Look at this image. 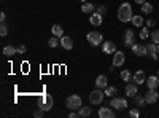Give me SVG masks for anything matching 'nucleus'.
<instances>
[{"label":"nucleus","instance_id":"1","mask_svg":"<svg viewBox=\"0 0 159 118\" xmlns=\"http://www.w3.org/2000/svg\"><path fill=\"white\" fill-rule=\"evenodd\" d=\"M132 7L127 3V2H124L123 5H119V8H118V19L121 21V22H129L130 19H132Z\"/></svg>","mask_w":159,"mask_h":118},{"label":"nucleus","instance_id":"2","mask_svg":"<svg viewBox=\"0 0 159 118\" xmlns=\"http://www.w3.org/2000/svg\"><path fill=\"white\" fill-rule=\"evenodd\" d=\"M52 97H51V94H43V96H40L38 97V101H37V107H40L42 110H45V112H49L51 109H52Z\"/></svg>","mask_w":159,"mask_h":118},{"label":"nucleus","instance_id":"3","mask_svg":"<svg viewBox=\"0 0 159 118\" xmlns=\"http://www.w3.org/2000/svg\"><path fill=\"white\" fill-rule=\"evenodd\" d=\"M65 106H67L70 110H78L80 107H81V97H80L78 94H72V96H69L67 99H65Z\"/></svg>","mask_w":159,"mask_h":118},{"label":"nucleus","instance_id":"4","mask_svg":"<svg viewBox=\"0 0 159 118\" xmlns=\"http://www.w3.org/2000/svg\"><path fill=\"white\" fill-rule=\"evenodd\" d=\"M103 96H105L103 91L100 88H96L89 94V101H91V104H94V106H99V104H102V101H103Z\"/></svg>","mask_w":159,"mask_h":118},{"label":"nucleus","instance_id":"5","mask_svg":"<svg viewBox=\"0 0 159 118\" xmlns=\"http://www.w3.org/2000/svg\"><path fill=\"white\" fill-rule=\"evenodd\" d=\"M88 42H89L92 46H97V45H100V43L103 42V37H102V34H100V32L92 31V32H89V34H88Z\"/></svg>","mask_w":159,"mask_h":118},{"label":"nucleus","instance_id":"6","mask_svg":"<svg viewBox=\"0 0 159 118\" xmlns=\"http://www.w3.org/2000/svg\"><path fill=\"white\" fill-rule=\"evenodd\" d=\"M123 38H124V46H129L130 48L132 45L135 43V34H134V31H132V29H126Z\"/></svg>","mask_w":159,"mask_h":118},{"label":"nucleus","instance_id":"7","mask_svg":"<svg viewBox=\"0 0 159 118\" xmlns=\"http://www.w3.org/2000/svg\"><path fill=\"white\" fill-rule=\"evenodd\" d=\"M124 61H126V56H124V53L123 51H115L113 53V67H121V65L124 64Z\"/></svg>","mask_w":159,"mask_h":118},{"label":"nucleus","instance_id":"8","mask_svg":"<svg viewBox=\"0 0 159 118\" xmlns=\"http://www.w3.org/2000/svg\"><path fill=\"white\" fill-rule=\"evenodd\" d=\"M110 107L116 109V110H123L127 107V101L123 99V97H113L111 102H110Z\"/></svg>","mask_w":159,"mask_h":118},{"label":"nucleus","instance_id":"9","mask_svg":"<svg viewBox=\"0 0 159 118\" xmlns=\"http://www.w3.org/2000/svg\"><path fill=\"white\" fill-rule=\"evenodd\" d=\"M135 94H139V85L137 83H127L126 85V96L134 97Z\"/></svg>","mask_w":159,"mask_h":118},{"label":"nucleus","instance_id":"10","mask_svg":"<svg viewBox=\"0 0 159 118\" xmlns=\"http://www.w3.org/2000/svg\"><path fill=\"white\" fill-rule=\"evenodd\" d=\"M130 48H132V51H134V54H137V56H147V54H148L147 46H143V45H137V43H134Z\"/></svg>","mask_w":159,"mask_h":118},{"label":"nucleus","instance_id":"11","mask_svg":"<svg viewBox=\"0 0 159 118\" xmlns=\"http://www.w3.org/2000/svg\"><path fill=\"white\" fill-rule=\"evenodd\" d=\"M99 118H113L115 116V112L110 109V107H100L99 112H97Z\"/></svg>","mask_w":159,"mask_h":118},{"label":"nucleus","instance_id":"12","mask_svg":"<svg viewBox=\"0 0 159 118\" xmlns=\"http://www.w3.org/2000/svg\"><path fill=\"white\" fill-rule=\"evenodd\" d=\"M157 97H159V94H157L156 89H148V93L145 94L147 104H154V102H157Z\"/></svg>","mask_w":159,"mask_h":118},{"label":"nucleus","instance_id":"13","mask_svg":"<svg viewBox=\"0 0 159 118\" xmlns=\"http://www.w3.org/2000/svg\"><path fill=\"white\" fill-rule=\"evenodd\" d=\"M102 51L105 54H113L116 51V45L113 42H105V43H102Z\"/></svg>","mask_w":159,"mask_h":118},{"label":"nucleus","instance_id":"14","mask_svg":"<svg viewBox=\"0 0 159 118\" xmlns=\"http://www.w3.org/2000/svg\"><path fill=\"white\" fill-rule=\"evenodd\" d=\"M147 86H148V89H156L157 86H159V77L157 75H151L150 78H147Z\"/></svg>","mask_w":159,"mask_h":118},{"label":"nucleus","instance_id":"15","mask_svg":"<svg viewBox=\"0 0 159 118\" xmlns=\"http://www.w3.org/2000/svg\"><path fill=\"white\" fill-rule=\"evenodd\" d=\"M147 50H148V54L151 56V59L153 61H157V58H159L157 56L159 54L157 53V45L156 43H150V45H147Z\"/></svg>","mask_w":159,"mask_h":118},{"label":"nucleus","instance_id":"16","mask_svg":"<svg viewBox=\"0 0 159 118\" xmlns=\"http://www.w3.org/2000/svg\"><path fill=\"white\" fill-rule=\"evenodd\" d=\"M132 80H134L137 85L145 83V82H147V77H145V72H143V70H137V72L134 73V77H132Z\"/></svg>","mask_w":159,"mask_h":118},{"label":"nucleus","instance_id":"17","mask_svg":"<svg viewBox=\"0 0 159 118\" xmlns=\"http://www.w3.org/2000/svg\"><path fill=\"white\" fill-rule=\"evenodd\" d=\"M102 15L100 13H97V11H94V13H91V18H89V22L92 24V26H100L102 24Z\"/></svg>","mask_w":159,"mask_h":118},{"label":"nucleus","instance_id":"18","mask_svg":"<svg viewBox=\"0 0 159 118\" xmlns=\"http://www.w3.org/2000/svg\"><path fill=\"white\" fill-rule=\"evenodd\" d=\"M96 86L100 88V89H105V88H107V86H108L107 77H105V75H99V77L96 78Z\"/></svg>","mask_w":159,"mask_h":118},{"label":"nucleus","instance_id":"19","mask_svg":"<svg viewBox=\"0 0 159 118\" xmlns=\"http://www.w3.org/2000/svg\"><path fill=\"white\" fill-rule=\"evenodd\" d=\"M61 45H62V48H65V50H72L73 48V40L70 37H62L61 38Z\"/></svg>","mask_w":159,"mask_h":118},{"label":"nucleus","instance_id":"20","mask_svg":"<svg viewBox=\"0 0 159 118\" xmlns=\"http://www.w3.org/2000/svg\"><path fill=\"white\" fill-rule=\"evenodd\" d=\"M51 32H52V35H54V37H59V38L64 37V29H62V26H59V24H54V26H52Z\"/></svg>","mask_w":159,"mask_h":118},{"label":"nucleus","instance_id":"21","mask_svg":"<svg viewBox=\"0 0 159 118\" xmlns=\"http://www.w3.org/2000/svg\"><path fill=\"white\" fill-rule=\"evenodd\" d=\"M132 99H134L137 107H145V104H147V99H145V96H142V94H135Z\"/></svg>","mask_w":159,"mask_h":118},{"label":"nucleus","instance_id":"22","mask_svg":"<svg viewBox=\"0 0 159 118\" xmlns=\"http://www.w3.org/2000/svg\"><path fill=\"white\" fill-rule=\"evenodd\" d=\"M142 13H145V15H151V13H153V5L150 2L142 3Z\"/></svg>","mask_w":159,"mask_h":118},{"label":"nucleus","instance_id":"23","mask_svg":"<svg viewBox=\"0 0 159 118\" xmlns=\"http://www.w3.org/2000/svg\"><path fill=\"white\" fill-rule=\"evenodd\" d=\"M16 53H18V50H16L15 46H11V45L3 48V54H5V56H15Z\"/></svg>","mask_w":159,"mask_h":118},{"label":"nucleus","instance_id":"24","mask_svg":"<svg viewBox=\"0 0 159 118\" xmlns=\"http://www.w3.org/2000/svg\"><path fill=\"white\" fill-rule=\"evenodd\" d=\"M81 11H83V13H94V11H96V5L84 2V5H81Z\"/></svg>","mask_w":159,"mask_h":118},{"label":"nucleus","instance_id":"25","mask_svg":"<svg viewBox=\"0 0 159 118\" xmlns=\"http://www.w3.org/2000/svg\"><path fill=\"white\" fill-rule=\"evenodd\" d=\"M103 93H105V96H108V97H115V94L118 93V89L115 86H107L103 89Z\"/></svg>","mask_w":159,"mask_h":118},{"label":"nucleus","instance_id":"26","mask_svg":"<svg viewBox=\"0 0 159 118\" xmlns=\"http://www.w3.org/2000/svg\"><path fill=\"white\" fill-rule=\"evenodd\" d=\"M130 22L134 24L135 27H142V26H143V18H142V16H139V15H135V16H132Z\"/></svg>","mask_w":159,"mask_h":118},{"label":"nucleus","instance_id":"27","mask_svg":"<svg viewBox=\"0 0 159 118\" xmlns=\"http://www.w3.org/2000/svg\"><path fill=\"white\" fill-rule=\"evenodd\" d=\"M78 115L81 116V118H86V116L91 115V109L89 107H80L78 109Z\"/></svg>","mask_w":159,"mask_h":118},{"label":"nucleus","instance_id":"28","mask_svg":"<svg viewBox=\"0 0 159 118\" xmlns=\"http://www.w3.org/2000/svg\"><path fill=\"white\" fill-rule=\"evenodd\" d=\"M57 45H59V37H51L48 40V46L49 48H56Z\"/></svg>","mask_w":159,"mask_h":118},{"label":"nucleus","instance_id":"29","mask_svg":"<svg viewBox=\"0 0 159 118\" xmlns=\"http://www.w3.org/2000/svg\"><path fill=\"white\" fill-rule=\"evenodd\" d=\"M150 27H148V26H147V27H143L142 31H140V38H142V40H147V38H148V35H150Z\"/></svg>","mask_w":159,"mask_h":118},{"label":"nucleus","instance_id":"30","mask_svg":"<svg viewBox=\"0 0 159 118\" xmlns=\"http://www.w3.org/2000/svg\"><path fill=\"white\" fill-rule=\"evenodd\" d=\"M130 77H132V75H130V72H129V70H126V69H124V70L121 72V78H123V82H129V80H130Z\"/></svg>","mask_w":159,"mask_h":118},{"label":"nucleus","instance_id":"31","mask_svg":"<svg viewBox=\"0 0 159 118\" xmlns=\"http://www.w3.org/2000/svg\"><path fill=\"white\" fill-rule=\"evenodd\" d=\"M151 42L153 43H159V31H153V34H151Z\"/></svg>","mask_w":159,"mask_h":118},{"label":"nucleus","instance_id":"32","mask_svg":"<svg viewBox=\"0 0 159 118\" xmlns=\"http://www.w3.org/2000/svg\"><path fill=\"white\" fill-rule=\"evenodd\" d=\"M7 34H8V29H7L5 22H2V26H0V35H2V37H5Z\"/></svg>","mask_w":159,"mask_h":118},{"label":"nucleus","instance_id":"33","mask_svg":"<svg viewBox=\"0 0 159 118\" xmlns=\"http://www.w3.org/2000/svg\"><path fill=\"white\" fill-rule=\"evenodd\" d=\"M96 11H97V13H100V15L103 16L105 13H107V7H105V5H99V8H97Z\"/></svg>","mask_w":159,"mask_h":118},{"label":"nucleus","instance_id":"34","mask_svg":"<svg viewBox=\"0 0 159 118\" xmlns=\"http://www.w3.org/2000/svg\"><path fill=\"white\" fill-rule=\"evenodd\" d=\"M129 115H130V116H132V118H139V116H140V112H139V110H137V109H132V110H130V113H129Z\"/></svg>","mask_w":159,"mask_h":118},{"label":"nucleus","instance_id":"35","mask_svg":"<svg viewBox=\"0 0 159 118\" xmlns=\"http://www.w3.org/2000/svg\"><path fill=\"white\" fill-rule=\"evenodd\" d=\"M16 50H18V53H19V54H24V53H25V46H24L22 43H21V45H18V46H16Z\"/></svg>","mask_w":159,"mask_h":118},{"label":"nucleus","instance_id":"36","mask_svg":"<svg viewBox=\"0 0 159 118\" xmlns=\"http://www.w3.org/2000/svg\"><path fill=\"white\" fill-rule=\"evenodd\" d=\"M43 112H45V110H42V109L38 107V109H37V110L34 112V115H35L37 118H40V116H43Z\"/></svg>","mask_w":159,"mask_h":118},{"label":"nucleus","instance_id":"37","mask_svg":"<svg viewBox=\"0 0 159 118\" xmlns=\"http://www.w3.org/2000/svg\"><path fill=\"white\" fill-rule=\"evenodd\" d=\"M147 26H148V27H154V26H156V19H148Z\"/></svg>","mask_w":159,"mask_h":118},{"label":"nucleus","instance_id":"38","mask_svg":"<svg viewBox=\"0 0 159 118\" xmlns=\"http://www.w3.org/2000/svg\"><path fill=\"white\" fill-rule=\"evenodd\" d=\"M5 19H7V15H5L3 11H2V13H0V21H2V22H5Z\"/></svg>","mask_w":159,"mask_h":118},{"label":"nucleus","instance_id":"39","mask_svg":"<svg viewBox=\"0 0 159 118\" xmlns=\"http://www.w3.org/2000/svg\"><path fill=\"white\" fill-rule=\"evenodd\" d=\"M69 116H70V118H76V116H80V115H78V113H76V112H75V110H72V112H70V115H69Z\"/></svg>","mask_w":159,"mask_h":118},{"label":"nucleus","instance_id":"40","mask_svg":"<svg viewBox=\"0 0 159 118\" xmlns=\"http://www.w3.org/2000/svg\"><path fill=\"white\" fill-rule=\"evenodd\" d=\"M135 3H139V5H142V3H145V0H134Z\"/></svg>","mask_w":159,"mask_h":118},{"label":"nucleus","instance_id":"41","mask_svg":"<svg viewBox=\"0 0 159 118\" xmlns=\"http://www.w3.org/2000/svg\"><path fill=\"white\" fill-rule=\"evenodd\" d=\"M157 53H159V43H157Z\"/></svg>","mask_w":159,"mask_h":118},{"label":"nucleus","instance_id":"42","mask_svg":"<svg viewBox=\"0 0 159 118\" xmlns=\"http://www.w3.org/2000/svg\"><path fill=\"white\" fill-rule=\"evenodd\" d=\"M80 2H83V3H84V2H86V0H80Z\"/></svg>","mask_w":159,"mask_h":118},{"label":"nucleus","instance_id":"43","mask_svg":"<svg viewBox=\"0 0 159 118\" xmlns=\"http://www.w3.org/2000/svg\"><path fill=\"white\" fill-rule=\"evenodd\" d=\"M157 77H159V69H157Z\"/></svg>","mask_w":159,"mask_h":118}]
</instances>
